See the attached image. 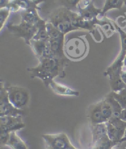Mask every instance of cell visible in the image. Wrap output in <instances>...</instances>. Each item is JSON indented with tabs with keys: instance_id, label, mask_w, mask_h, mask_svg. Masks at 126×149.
<instances>
[{
	"instance_id": "cell-1",
	"label": "cell",
	"mask_w": 126,
	"mask_h": 149,
	"mask_svg": "<svg viewBox=\"0 0 126 149\" xmlns=\"http://www.w3.org/2000/svg\"><path fill=\"white\" fill-rule=\"evenodd\" d=\"M38 65L28 68L32 78L41 79L47 87L56 77L64 78L65 77V68L68 64L69 59L67 58L43 57L39 58Z\"/></svg>"
},
{
	"instance_id": "cell-2",
	"label": "cell",
	"mask_w": 126,
	"mask_h": 149,
	"mask_svg": "<svg viewBox=\"0 0 126 149\" xmlns=\"http://www.w3.org/2000/svg\"><path fill=\"white\" fill-rule=\"evenodd\" d=\"M82 19L79 13H74L69 8H57L49 15V22L65 35L73 30H81Z\"/></svg>"
},
{
	"instance_id": "cell-3",
	"label": "cell",
	"mask_w": 126,
	"mask_h": 149,
	"mask_svg": "<svg viewBox=\"0 0 126 149\" xmlns=\"http://www.w3.org/2000/svg\"><path fill=\"white\" fill-rule=\"evenodd\" d=\"M6 88L9 99L15 107L25 110L29 107L31 95L27 88L19 86H11L10 84L6 85Z\"/></svg>"
},
{
	"instance_id": "cell-4",
	"label": "cell",
	"mask_w": 126,
	"mask_h": 149,
	"mask_svg": "<svg viewBox=\"0 0 126 149\" xmlns=\"http://www.w3.org/2000/svg\"><path fill=\"white\" fill-rule=\"evenodd\" d=\"M49 34V45L54 56L59 58H66L64 51L65 34L50 22H47Z\"/></svg>"
},
{
	"instance_id": "cell-5",
	"label": "cell",
	"mask_w": 126,
	"mask_h": 149,
	"mask_svg": "<svg viewBox=\"0 0 126 149\" xmlns=\"http://www.w3.org/2000/svg\"><path fill=\"white\" fill-rule=\"evenodd\" d=\"M40 24L36 25L22 20L21 24L19 25L9 24L7 25V28L10 33L19 38H24L25 42L30 45L31 40L33 39L35 36L38 32Z\"/></svg>"
},
{
	"instance_id": "cell-6",
	"label": "cell",
	"mask_w": 126,
	"mask_h": 149,
	"mask_svg": "<svg viewBox=\"0 0 126 149\" xmlns=\"http://www.w3.org/2000/svg\"><path fill=\"white\" fill-rule=\"evenodd\" d=\"M25 111L15 107L10 102L6 83L1 82L0 89V116H23Z\"/></svg>"
},
{
	"instance_id": "cell-7",
	"label": "cell",
	"mask_w": 126,
	"mask_h": 149,
	"mask_svg": "<svg viewBox=\"0 0 126 149\" xmlns=\"http://www.w3.org/2000/svg\"><path fill=\"white\" fill-rule=\"evenodd\" d=\"M108 136L111 140L120 143L124 136L126 131V121L120 118L112 117L107 122Z\"/></svg>"
},
{
	"instance_id": "cell-8",
	"label": "cell",
	"mask_w": 126,
	"mask_h": 149,
	"mask_svg": "<svg viewBox=\"0 0 126 149\" xmlns=\"http://www.w3.org/2000/svg\"><path fill=\"white\" fill-rule=\"evenodd\" d=\"M42 137L46 142L47 146L55 149H70L74 147L69 137L64 132L55 134H44Z\"/></svg>"
},
{
	"instance_id": "cell-9",
	"label": "cell",
	"mask_w": 126,
	"mask_h": 149,
	"mask_svg": "<svg viewBox=\"0 0 126 149\" xmlns=\"http://www.w3.org/2000/svg\"><path fill=\"white\" fill-rule=\"evenodd\" d=\"M25 127V124L22 121V116H0L1 131H17Z\"/></svg>"
},
{
	"instance_id": "cell-10",
	"label": "cell",
	"mask_w": 126,
	"mask_h": 149,
	"mask_svg": "<svg viewBox=\"0 0 126 149\" xmlns=\"http://www.w3.org/2000/svg\"><path fill=\"white\" fill-rule=\"evenodd\" d=\"M30 46L38 58L43 57H55L51 50L49 42L31 40Z\"/></svg>"
},
{
	"instance_id": "cell-11",
	"label": "cell",
	"mask_w": 126,
	"mask_h": 149,
	"mask_svg": "<svg viewBox=\"0 0 126 149\" xmlns=\"http://www.w3.org/2000/svg\"><path fill=\"white\" fill-rule=\"evenodd\" d=\"M88 116L91 125L107 123L108 121L102 112L100 102L94 104L91 106L89 109Z\"/></svg>"
},
{
	"instance_id": "cell-12",
	"label": "cell",
	"mask_w": 126,
	"mask_h": 149,
	"mask_svg": "<svg viewBox=\"0 0 126 149\" xmlns=\"http://www.w3.org/2000/svg\"><path fill=\"white\" fill-rule=\"evenodd\" d=\"M48 87H49L54 93L57 95H62V96L78 97L80 95L79 91L68 87L65 85L57 83L54 80L49 83Z\"/></svg>"
},
{
	"instance_id": "cell-13",
	"label": "cell",
	"mask_w": 126,
	"mask_h": 149,
	"mask_svg": "<svg viewBox=\"0 0 126 149\" xmlns=\"http://www.w3.org/2000/svg\"><path fill=\"white\" fill-rule=\"evenodd\" d=\"M91 125L93 143L97 142L98 140L100 139L101 138L108 136L107 123H102Z\"/></svg>"
},
{
	"instance_id": "cell-14",
	"label": "cell",
	"mask_w": 126,
	"mask_h": 149,
	"mask_svg": "<svg viewBox=\"0 0 126 149\" xmlns=\"http://www.w3.org/2000/svg\"><path fill=\"white\" fill-rule=\"evenodd\" d=\"M22 20L36 25H39L42 21L44 20L40 17L36 8H30L25 10L22 14Z\"/></svg>"
},
{
	"instance_id": "cell-15",
	"label": "cell",
	"mask_w": 126,
	"mask_h": 149,
	"mask_svg": "<svg viewBox=\"0 0 126 149\" xmlns=\"http://www.w3.org/2000/svg\"><path fill=\"white\" fill-rule=\"evenodd\" d=\"M7 146L10 149H28L27 143L17 134V131L11 132Z\"/></svg>"
},
{
	"instance_id": "cell-16",
	"label": "cell",
	"mask_w": 126,
	"mask_h": 149,
	"mask_svg": "<svg viewBox=\"0 0 126 149\" xmlns=\"http://www.w3.org/2000/svg\"><path fill=\"white\" fill-rule=\"evenodd\" d=\"M118 143L106 136L93 143L92 149H113Z\"/></svg>"
},
{
	"instance_id": "cell-17",
	"label": "cell",
	"mask_w": 126,
	"mask_h": 149,
	"mask_svg": "<svg viewBox=\"0 0 126 149\" xmlns=\"http://www.w3.org/2000/svg\"><path fill=\"white\" fill-rule=\"evenodd\" d=\"M124 4L125 0H106L105 6L102 10L101 14L104 16L105 13L109 10L113 9H121Z\"/></svg>"
},
{
	"instance_id": "cell-18",
	"label": "cell",
	"mask_w": 126,
	"mask_h": 149,
	"mask_svg": "<svg viewBox=\"0 0 126 149\" xmlns=\"http://www.w3.org/2000/svg\"><path fill=\"white\" fill-rule=\"evenodd\" d=\"M105 98L108 101V102L110 104L112 107L113 111V117H114V118H120V114H121L122 111L123 110L122 106L110 94V93H109L108 95H107Z\"/></svg>"
},
{
	"instance_id": "cell-19",
	"label": "cell",
	"mask_w": 126,
	"mask_h": 149,
	"mask_svg": "<svg viewBox=\"0 0 126 149\" xmlns=\"http://www.w3.org/2000/svg\"><path fill=\"white\" fill-rule=\"evenodd\" d=\"M100 102L102 112L105 116V118L108 121L110 118H112L113 115V111L111 106L105 97L103 100L100 101Z\"/></svg>"
},
{
	"instance_id": "cell-20",
	"label": "cell",
	"mask_w": 126,
	"mask_h": 149,
	"mask_svg": "<svg viewBox=\"0 0 126 149\" xmlns=\"http://www.w3.org/2000/svg\"><path fill=\"white\" fill-rule=\"evenodd\" d=\"M109 93L120 104L123 109L126 108V88L119 92L111 91Z\"/></svg>"
},
{
	"instance_id": "cell-21",
	"label": "cell",
	"mask_w": 126,
	"mask_h": 149,
	"mask_svg": "<svg viewBox=\"0 0 126 149\" xmlns=\"http://www.w3.org/2000/svg\"><path fill=\"white\" fill-rule=\"evenodd\" d=\"M11 10L9 8H4L0 9V24H1V30L3 29L5 23L9 16Z\"/></svg>"
},
{
	"instance_id": "cell-22",
	"label": "cell",
	"mask_w": 126,
	"mask_h": 149,
	"mask_svg": "<svg viewBox=\"0 0 126 149\" xmlns=\"http://www.w3.org/2000/svg\"><path fill=\"white\" fill-rule=\"evenodd\" d=\"M12 132L8 131H1L0 133V142L1 146H7L10 139V134Z\"/></svg>"
},
{
	"instance_id": "cell-23",
	"label": "cell",
	"mask_w": 126,
	"mask_h": 149,
	"mask_svg": "<svg viewBox=\"0 0 126 149\" xmlns=\"http://www.w3.org/2000/svg\"><path fill=\"white\" fill-rule=\"evenodd\" d=\"M81 1L82 0H65V2H66L71 8H77Z\"/></svg>"
},
{
	"instance_id": "cell-24",
	"label": "cell",
	"mask_w": 126,
	"mask_h": 149,
	"mask_svg": "<svg viewBox=\"0 0 126 149\" xmlns=\"http://www.w3.org/2000/svg\"><path fill=\"white\" fill-rule=\"evenodd\" d=\"M120 77H121L122 80L126 84V67L123 66L121 72H120Z\"/></svg>"
},
{
	"instance_id": "cell-25",
	"label": "cell",
	"mask_w": 126,
	"mask_h": 149,
	"mask_svg": "<svg viewBox=\"0 0 126 149\" xmlns=\"http://www.w3.org/2000/svg\"><path fill=\"white\" fill-rule=\"evenodd\" d=\"M120 118L126 121V108L124 109L123 110L122 113H121V114H120Z\"/></svg>"
},
{
	"instance_id": "cell-26",
	"label": "cell",
	"mask_w": 126,
	"mask_h": 149,
	"mask_svg": "<svg viewBox=\"0 0 126 149\" xmlns=\"http://www.w3.org/2000/svg\"><path fill=\"white\" fill-rule=\"evenodd\" d=\"M124 141H126V136H125L123 138V139L121 141H120V142H124Z\"/></svg>"
},
{
	"instance_id": "cell-27",
	"label": "cell",
	"mask_w": 126,
	"mask_h": 149,
	"mask_svg": "<svg viewBox=\"0 0 126 149\" xmlns=\"http://www.w3.org/2000/svg\"><path fill=\"white\" fill-rule=\"evenodd\" d=\"M124 66H126V56H125V59H124Z\"/></svg>"
},
{
	"instance_id": "cell-28",
	"label": "cell",
	"mask_w": 126,
	"mask_h": 149,
	"mask_svg": "<svg viewBox=\"0 0 126 149\" xmlns=\"http://www.w3.org/2000/svg\"><path fill=\"white\" fill-rule=\"evenodd\" d=\"M48 149H55L54 148H52V147H48Z\"/></svg>"
},
{
	"instance_id": "cell-29",
	"label": "cell",
	"mask_w": 126,
	"mask_h": 149,
	"mask_svg": "<svg viewBox=\"0 0 126 149\" xmlns=\"http://www.w3.org/2000/svg\"><path fill=\"white\" fill-rule=\"evenodd\" d=\"M70 149H78V148H76L75 147H72V148H70Z\"/></svg>"
},
{
	"instance_id": "cell-30",
	"label": "cell",
	"mask_w": 126,
	"mask_h": 149,
	"mask_svg": "<svg viewBox=\"0 0 126 149\" xmlns=\"http://www.w3.org/2000/svg\"><path fill=\"white\" fill-rule=\"evenodd\" d=\"M125 4H126V0H125Z\"/></svg>"
},
{
	"instance_id": "cell-31",
	"label": "cell",
	"mask_w": 126,
	"mask_h": 149,
	"mask_svg": "<svg viewBox=\"0 0 126 149\" xmlns=\"http://www.w3.org/2000/svg\"><path fill=\"white\" fill-rule=\"evenodd\" d=\"M125 136H126V131H125Z\"/></svg>"
},
{
	"instance_id": "cell-32",
	"label": "cell",
	"mask_w": 126,
	"mask_h": 149,
	"mask_svg": "<svg viewBox=\"0 0 126 149\" xmlns=\"http://www.w3.org/2000/svg\"><path fill=\"white\" fill-rule=\"evenodd\" d=\"M113 149H114V148H113Z\"/></svg>"
}]
</instances>
